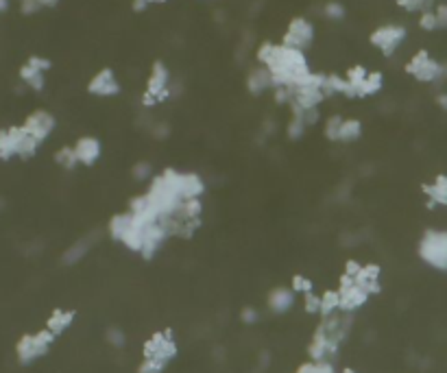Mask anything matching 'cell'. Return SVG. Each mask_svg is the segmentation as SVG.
Instances as JSON below:
<instances>
[{
	"label": "cell",
	"mask_w": 447,
	"mask_h": 373,
	"mask_svg": "<svg viewBox=\"0 0 447 373\" xmlns=\"http://www.w3.org/2000/svg\"><path fill=\"white\" fill-rule=\"evenodd\" d=\"M22 127H24L26 133H31L40 145H44V142L53 135V131L57 127V121L48 109H35L24 118Z\"/></svg>",
	"instance_id": "14"
},
{
	"label": "cell",
	"mask_w": 447,
	"mask_h": 373,
	"mask_svg": "<svg viewBox=\"0 0 447 373\" xmlns=\"http://www.w3.org/2000/svg\"><path fill=\"white\" fill-rule=\"evenodd\" d=\"M241 319H243L245 323H255V321L260 319V314H258L255 308H245L243 314H241Z\"/></svg>",
	"instance_id": "39"
},
{
	"label": "cell",
	"mask_w": 447,
	"mask_h": 373,
	"mask_svg": "<svg viewBox=\"0 0 447 373\" xmlns=\"http://www.w3.org/2000/svg\"><path fill=\"white\" fill-rule=\"evenodd\" d=\"M424 192L436 206H447V175H438L432 184L424 186Z\"/></svg>",
	"instance_id": "23"
},
{
	"label": "cell",
	"mask_w": 447,
	"mask_h": 373,
	"mask_svg": "<svg viewBox=\"0 0 447 373\" xmlns=\"http://www.w3.org/2000/svg\"><path fill=\"white\" fill-rule=\"evenodd\" d=\"M312 291V282L308 279V277H304V275H294L292 277V293H302V295H306V293H310Z\"/></svg>",
	"instance_id": "35"
},
{
	"label": "cell",
	"mask_w": 447,
	"mask_h": 373,
	"mask_svg": "<svg viewBox=\"0 0 447 373\" xmlns=\"http://www.w3.org/2000/svg\"><path fill=\"white\" fill-rule=\"evenodd\" d=\"M341 123H343V116L334 113V116H330V118L325 121V127H323L325 138L330 140V142H336V145H338V129H341Z\"/></svg>",
	"instance_id": "29"
},
{
	"label": "cell",
	"mask_w": 447,
	"mask_h": 373,
	"mask_svg": "<svg viewBox=\"0 0 447 373\" xmlns=\"http://www.w3.org/2000/svg\"><path fill=\"white\" fill-rule=\"evenodd\" d=\"M304 308H306V312H310V314H319V312H321V297L314 295L312 291L306 293V295H304Z\"/></svg>",
	"instance_id": "36"
},
{
	"label": "cell",
	"mask_w": 447,
	"mask_h": 373,
	"mask_svg": "<svg viewBox=\"0 0 447 373\" xmlns=\"http://www.w3.org/2000/svg\"><path fill=\"white\" fill-rule=\"evenodd\" d=\"M343 77L347 81V99H367L384 88V74L365 66H351Z\"/></svg>",
	"instance_id": "6"
},
{
	"label": "cell",
	"mask_w": 447,
	"mask_h": 373,
	"mask_svg": "<svg viewBox=\"0 0 447 373\" xmlns=\"http://www.w3.org/2000/svg\"><path fill=\"white\" fill-rule=\"evenodd\" d=\"M166 369L164 362L155 360V358H144L142 364L138 367V373H162Z\"/></svg>",
	"instance_id": "33"
},
{
	"label": "cell",
	"mask_w": 447,
	"mask_h": 373,
	"mask_svg": "<svg viewBox=\"0 0 447 373\" xmlns=\"http://www.w3.org/2000/svg\"><path fill=\"white\" fill-rule=\"evenodd\" d=\"M255 62L264 66L273 77V88H294L312 77L308 55L286 44L262 42L255 50Z\"/></svg>",
	"instance_id": "2"
},
{
	"label": "cell",
	"mask_w": 447,
	"mask_h": 373,
	"mask_svg": "<svg viewBox=\"0 0 447 373\" xmlns=\"http://www.w3.org/2000/svg\"><path fill=\"white\" fill-rule=\"evenodd\" d=\"M59 3H62V0H20V9H22V13L31 16L42 9H53Z\"/></svg>",
	"instance_id": "24"
},
{
	"label": "cell",
	"mask_w": 447,
	"mask_h": 373,
	"mask_svg": "<svg viewBox=\"0 0 447 373\" xmlns=\"http://www.w3.org/2000/svg\"><path fill=\"white\" fill-rule=\"evenodd\" d=\"M175 356H177V343H175L170 330L155 332L144 343V358H155V360L168 364Z\"/></svg>",
	"instance_id": "13"
},
{
	"label": "cell",
	"mask_w": 447,
	"mask_h": 373,
	"mask_svg": "<svg viewBox=\"0 0 447 373\" xmlns=\"http://www.w3.org/2000/svg\"><path fill=\"white\" fill-rule=\"evenodd\" d=\"M419 26L424 28V31H436V28H438V22H436V16H434V11H432V9L421 11Z\"/></svg>",
	"instance_id": "34"
},
{
	"label": "cell",
	"mask_w": 447,
	"mask_h": 373,
	"mask_svg": "<svg viewBox=\"0 0 447 373\" xmlns=\"http://www.w3.org/2000/svg\"><path fill=\"white\" fill-rule=\"evenodd\" d=\"M294 306V293L292 289H275L268 295V308L275 314H284Z\"/></svg>",
	"instance_id": "20"
},
{
	"label": "cell",
	"mask_w": 447,
	"mask_h": 373,
	"mask_svg": "<svg viewBox=\"0 0 447 373\" xmlns=\"http://www.w3.org/2000/svg\"><path fill=\"white\" fill-rule=\"evenodd\" d=\"M360 262H355V260H349L347 265H345V275H349V277H355L358 275V271H360Z\"/></svg>",
	"instance_id": "41"
},
{
	"label": "cell",
	"mask_w": 447,
	"mask_h": 373,
	"mask_svg": "<svg viewBox=\"0 0 447 373\" xmlns=\"http://www.w3.org/2000/svg\"><path fill=\"white\" fill-rule=\"evenodd\" d=\"M40 142L31 133H26L22 125L0 129V162L31 160L40 151Z\"/></svg>",
	"instance_id": "4"
},
{
	"label": "cell",
	"mask_w": 447,
	"mask_h": 373,
	"mask_svg": "<svg viewBox=\"0 0 447 373\" xmlns=\"http://www.w3.org/2000/svg\"><path fill=\"white\" fill-rule=\"evenodd\" d=\"M72 321H74V312L72 310H55L48 317V321H46V330H50L55 336H59V334H64L72 325Z\"/></svg>",
	"instance_id": "21"
},
{
	"label": "cell",
	"mask_w": 447,
	"mask_h": 373,
	"mask_svg": "<svg viewBox=\"0 0 447 373\" xmlns=\"http://www.w3.org/2000/svg\"><path fill=\"white\" fill-rule=\"evenodd\" d=\"M72 149H74L79 166H94L103 155V145H101V140L94 138V135L79 138L72 145Z\"/></svg>",
	"instance_id": "17"
},
{
	"label": "cell",
	"mask_w": 447,
	"mask_h": 373,
	"mask_svg": "<svg viewBox=\"0 0 447 373\" xmlns=\"http://www.w3.org/2000/svg\"><path fill=\"white\" fill-rule=\"evenodd\" d=\"M338 295H341V310L343 312H353L358 310L360 306L367 304L369 299V293L363 289V286H358L353 277L349 275H343L341 277V286H338Z\"/></svg>",
	"instance_id": "16"
},
{
	"label": "cell",
	"mask_w": 447,
	"mask_h": 373,
	"mask_svg": "<svg viewBox=\"0 0 447 373\" xmlns=\"http://www.w3.org/2000/svg\"><path fill=\"white\" fill-rule=\"evenodd\" d=\"M53 340H55V334L50 330H42V332H35V334H24L16 345V356L22 364H31L38 358L48 354Z\"/></svg>",
	"instance_id": "7"
},
{
	"label": "cell",
	"mask_w": 447,
	"mask_h": 373,
	"mask_svg": "<svg viewBox=\"0 0 447 373\" xmlns=\"http://www.w3.org/2000/svg\"><path fill=\"white\" fill-rule=\"evenodd\" d=\"M50 70V60L40 55H31L20 68V81L24 83V88L42 92L46 85V72Z\"/></svg>",
	"instance_id": "11"
},
{
	"label": "cell",
	"mask_w": 447,
	"mask_h": 373,
	"mask_svg": "<svg viewBox=\"0 0 447 373\" xmlns=\"http://www.w3.org/2000/svg\"><path fill=\"white\" fill-rule=\"evenodd\" d=\"M363 135V123L358 118H343L338 129V145H351V142L360 140Z\"/></svg>",
	"instance_id": "22"
},
{
	"label": "cell",
	"mask_w": 447,
	"mask_h": 373,
	"mask_svg": "<svg viewBox=\"0 0 447 373\" xmlns=\"http://www.w3.org/2000/svg\"><path fill=\"white\" fill-rule=\"evenodd\" d=\"M336 310H341V295H338V291L323 293L321 295V312H319L321 317H327V314H332Z\"/></svg>",
	"instance_id": "25"
},
{
	"label": "cell",
	"mask_w": 447,
	"mask_h": 373,
	"mask_svg": "<svg viewBox=\"0 0 447 373\" xmlns=\"http://www.w3.org/2000/svg\"><path fill=\"white\" fill-rule=\"evenodd\" d=\"M432 11H434V16H436L438 28L447 26V5H438V7H434Z\"/></svg>",
	"instance_id": "38"
},
{
	"label": "cell",
	"mask_w": 447,
	"mask_h": 373,
	"mask_svg": "<svg viewBox=\"0 0 447 373\" xmlns=\"http://www.w3.org/2000/svg\"><path fill=\"white\" fill-rule=\"evenodd\" d=\"M55 162H57L59 168H66V170H72V168L79 166L72 147H62V149H57V151H55Z\"/></svg>",
	"instance_id": "26"
},
{
	"label": "cell",
	"mask_w": 447,
	"mask_h": 373,
	"mask_svg": "<svg viewBox=\"0 0 447 373\" xmlns=\"http://www.w3.org/2000/svg\"><path fill=\"white\" fill-rule=\"evenodd\" d=\"M146 199L151 201L155 212L166 216L177 204L184 199H203L205 194V179L192 170H177V168H164L160 175H153L148 179Z\"/></svg>",
	"instance_id": "1"
},
{
	"label": "cell",
	"mask_w": 447,
	"mask_h": 373,
	"mask_svg": "<svg viewBox=\"0 0 447 373\" xmlns=\"http://www.w3.org/2000/svg\"><path fill=\"white\" fill-rule=\"evenodd\" d=\"M133 177L140 182H148L153 177V164L151 162H138L133 166Z\"/></svg>",
	"instance_id": "32"
},
{
	"label": "cell",
	"mask_w": 447,
	"mask_h": 373,
	"mask_svg": "<svg viewBox=\"0 0 447 373\" xmlns=\"http://www.w3.org/2000/svg\"><path fill=\"white\" fill-rule=\"evenodd\" d=\"M9 9V0H0V13H5Z\"/></svg>",
	"instance_id": "42"
},
{
	"label": "cell",
	"mask_w": 447,
	"mask_h": 373,
	"mask_svg": "<svg viewBox=\"0 0 447 373\" xmlns=\"http://www.w3.org/2000/svg\"><path fill=\"white\" fill-rule=\"evenodd\" d=\"M419 253L428 265L436 269H447V234L428 232L419 245Z\"/></svg>",
	"instance_id": "12"
},
{
	"label": "cell",
	"mask_w": 447,
	"mask_h": 373,
	"mask_svg": "<svg viewBox=\"0 0 447 373\" xmlns=\"http://www.w3.org/2000/svg\"><path fill=\"white\" fill-rule=\"evenodd\" d=\"M160 3H166V0H133V9L144 11L148 5H160Z\"/></svg>",
	"instance_id": "40"
},
{
	"label": "cell",
	"mask_w": 447,
	"mask_h": 373,
	"mask_svg": "<svg viewBox=\"0 0 447 373\" xmlns=\"http://www.w3.org/2000/svg\"><path fill=\"white\" fill-rule=\"evenodd\" d=\"M170 96H172V74L164 62H155L151 68V74L146 79L140 103H142V107L151 109V107L166 103Z\"/></svg>",
	"instance_id": "5"
},
{
	"label": "cell",
	"mask_w": 447,
	"mask_h": 373,
	"mask_svg": "<svg viewBox=\"0 0 447 373\" xmlns=\"http://www.w3.org/2000/svg\"><path fill=\"white\" fill-rule=\"evenodd\" d=\"M87 249H89V238H81L77 245H72L70 249H68V253L64 255L66 257V262H77L81 255H85L87 253Z\"/></svg>",
	"instance_id": "31"
},
{
	"label": "cell",
	"mask_w": 447,
	"mask_h": 373,
	"mask_svg": "<svg viewBox=\"0 0 447 373\" xmlns=\"http://www.w3.org/2000/svg\"><path fill=\"white\" fill-rule=\"evenodd\" d=\"M160 223L168 236L190 238L203 223V199H184Z\"/></svg>",
	"instance_id": "3"
},
{
	"label": "cell",
	"mask_w": 447,
	"mask_h": 373,
	"mask_svg": "<svg viewBox=\"0 0 447 373\" xmlns=\"http://www.w3.org/2000/svg\"><path fill=\"white\" fill-rule=\"evenodd\" d=\"M107 340L111 343V345H116V347H123L125 345V334L121 332V330H109L107 332Z\"/></svg>",
	"instance_id": "37"
},
{
	"label": "cell",
	"mask_w": 447,
	"mask_h": 373,
	"mask_svg": "<svg viewBox=\"0 0 447 373\" xmlns=\"http://www.w3.org/2000/svg\"><path fill=\"white\" fill-rule=\"evenodd\" d=\"M308 131V125L302 121V118H297V116H290L288 121V127H286V135L290 140H302Z\"/></svg>",
	"instance_id": "30"
},
{
	"label": "cell",
	"mask_w": 447,
	"mask_h": 373,
	"mask_svg": "<svg viewBox=\"0 0 447 373\" xmlns=\"http://www.w3.org/2000/svg\"><path fill=\"white\" fill-rule=\"evenodd\" d=\"M353 279H355L358 286H363L369 295H373V293L380 291V267L377 265H363Z\"/></svg>",
	"instance_id": "19"
},
{
	"label": "cell",
	"mask_w": 447,
	"mask_h": 373,
	"mask_svg": "<svg viewBox=\"0 0 447 373\" xmlns=\"http://www.w3.org/2000/svg\"><path fill=\"white\" fill-rule=\"evenodd\" d=\"M323 16L327 20H332V22H341L347 16V11H345L343 3H338V0H330V3L323 5Z\"/></svg>",
	"instance_id": "27"
},
{
	"label": "cell",
	"mask_w": 447,
	"mask_h": 373,
	"mask_svg": "<svg viewBox=\"0 0 447 373\" xmlns=\"http://www.w3.org/2000/svg\"><path fill=\"white\" fill-rule=\"evenodd\" d=\"M121 90H123L121 81H118V77L111 68H101L96 74H92V79L87 81V92L99 99L116 96V94H121Z\"/></svg>",
	"instance_id": "15"
},
{
	"label": "cell",
	"mask_w": 447,
	"mask_h": 373,
	"mask_svg": "<svg viewBox=\"0 0 447 373\" xmlns=\"http://www.w3.org/2000/svg\"><path fill=\"white\" fill-rule=\"evenodd\" d=\"M290 113L297 118H302L308 127H314L319 121H321V111L319 107H310V109H297V107H290Z\"/></svg>",
	"instance_id": "28"
},
{
	"label": "cell",
	"mask_w": 447,
	"mask_h": 373,
	"mask_svg": "<svg viewBox=\"0 0 447 373\" xmlns=\"http://www.w3.org/2000/svg\"><path fill=\"white\" fill-rule=\"evenodd\" d=\"M314 24L304 18V16H297L288 22L286 31L282 35V44L290 46V48H297V50H308L312 44H314Z\"/></svg>",
	"instance_id": "9"
},
{
	"label": "cell",
	"mask_w": 447,
	"mask_h": 373,
	"mask_svg": "<svg viewBox=\"0 0 447 373\" xmlns=\"http://www.w3.org/2000/svg\"><path fill=\"white\" fill-rule=\"evenodd\" d=\"M406 28L402 24H382L377 28H373L369 42L375 50H380L384 57H391L399 50V46L406 40Z\"/></svg>",
	"instance_id": "8"
},
{
	"label": "cell",
	"mask_w": 447,
	"mask_h": 373,
	"mask_svg": "<svg viewBox=\"0 0 447 373\" xmlns=\"http://www.w3.org/2000/svg\"><path fill=\"white\" fill-rule=\"evenodd\" d=\"M247 90L253 96H262L266 92H271L273 90V77H271V72H268L260 64L255 68H251L249 74H247Z\"/></svg>",
	"instance_id": "18"
},
{
	"label": "cell",
	"mask_w": 447,
	"mask_h": 373,
	"mask_svg": "<svg viewBox=\"0 0 447 373\" xmlns=\"http://www.w3.org/2000/svg\"><path fill=\"white\" fill-rule=\"evenodd\" d=\"M406 72L410 77H414L416 81L432 83V81H436L445 72V68L434 60V57L428 50H419V52H414L410 57V62L406 64Z\"/></svg>",
	"instance_id": "10"
}]
</instances>
